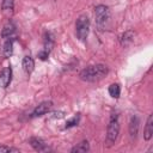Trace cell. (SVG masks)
Listing matches in <instances>:
<instances>
[{"label":"cell","instance_id":"cell-1","mask_svg":"<svg viewBox=\"0 0 153 153\" xmlns=\"http://www.w3.org/2000/svg\"><path fill=\"white\" fill-rule=\"evenodd\" d=\"M108 73H109V68L105 65L97 63V65H92V66H88V67L84 68L79 73V76L84 81L96 82V81L102 80Z\"/></svg>","mask_w":153,"mask_h":153},{"label":"cell","instance_id":"cell-2","mask_svg":"<svg viewBox=\"0 0 153 153\" xmlns=\"http://www.w3.org/2000/svg\"><path fill=\"white\" fill-rule=\"evenodd\" d=\"M120 134V118L118 114L112 112L109 118V124L106 128V139H105V147H111L115 145Z\"/></svg>","mask_w":153,"mask_h":153},{"label":"cell","instance_id":"cell-3","mask_svg":"<svg viewBox=\"0 0 153 153\" xmlns=\"http://www.w3.org/2000/svg\"><path fill=\"white\" fill-rule=\"evenodd\" d=\"M88 32H90V19H88L87 16L81 14V16L78 17V19L75 22V33H76V37L81 42H85L87 36H88Z\"/></svg>","mask_w":153,"mask_h":153},{"label":"cell","instance_id":"cell-4","mask_svg":"<svg viewBox=\"0 0 153 153\" xmlns=\"http://www.w3.org/2000/svg\"><path fill=\"white\" fill-rule=\"evenodd\" d=\"M94 18L96 23L99 26H104L110 19V10L105 5H98L94 7Z\"/></svg>","mask_w":153,"mask_h":153},{"label":"cell","instance_id":"cell-5","mask_svg":"<svg viewBox=\"0 0 153 153\" xmlns=\"http://www.w3.org/2000/svg\"><path fill=\"white\" fill-rule=\"evenodd\" d=\"M53 108V103L50 100H45V102H42L39 103L33 110L32 112L30 114V117L31 118H35V117H39V116H43L45 114H48Z\"/></svg>","mask_w":153,"mask_h":153},{"label":"cell","instance_id":"cell-6","mask_svg":"<svg viewBox=\"0 0 153 153\" xmlns=\"http://www.w3.org/2000/svg\"><path fill=\"white\" fill-rule=\"evenodd\" d=\"M12 80V68L11 67H5L0 72V87L6 88Z\"/></svg>","mask_w":153,"mask_h":153},{"label":"cell","instance_id":"cell-7","mask_svg":"<svg viewBox=\"0 0 153 153\" xmlns=\"http://www.w3.org/2000/svg\"><path fill=\"white\" fill-rule=\"evenodd\" d=\"M29 142H30L31 147L37 152H48V151H50V147L41 137H31Z\"/></svg>","mask_w":153,"mask_h":153},{"label":"cell","instance_id":"cell-8","mask_svg":"<svg viewBox=\"0 0 153 153\" xmlns=\"http://www.w3.org/2000/svg\"><path fill=\"white\" fill-rule=\"evenodd\" d=\"M140 128V118L137 115H133L129 121V135L131 137H136Z\"/></svg>","mask_w":153,"mask_h":153},{"label":"cell","instance_id":"cell-9","mask_svg":"<svg viewBox=\"0 0 153 153\" xmlns=\"http://www.w3.org/2000/svg\"><path fill=\"white\" fill-rule=\"evenodd\" d=\"M14 11V1L13 0H1V12L7 18L12 17Z\"/></svg>","mask_w":153,"mask_h":153},{"label":"cell","instance_id":"cell-10","mask_svg":"<svg viewBox=\"0 0 153 153\" xmlns=\"http://www.w3.org/2000/svg\"><path fill=\"white\" fill-rule=\"evenodd\" d=\"M13 38L11 37V38H7L6 41H5V43L2 44V49H1V56L4 57V59H7V57H10L11 55H12V53H13Z\"/></svg>","mask_w":153,"mask_h":153},{"label":"cell","instance_id":"cell-11","mask_svg":"<svg viewBox=\"0 0 153 153\" xmlns=\"http://www.w3.org/2000/svg\"><path fill=\"white\" fill-rule=\"evenodd\" d=\"M153 136V115H149L146 122L145 127V133H143V139L146 141H149Z\"/></svg>","mask_w":153,"mask_h":153},{"label":"cell","instance_id":"cell-12","mask_svg":"<svg viewBox=\"0 0 153 153\" xmlns=\"http://www.w3.org/2000/svg\"><path fill=\"white\" fill-rule=\"evenodd\" d=\"M22 67L23 69L25 71V73L27 74H31L33 68H35V61L31 56H24L23 57V61H22Z\"/></svg>","mask_w":153,"mask_h":153},{"label":"cell","instance_id":"cell-13","mask_svg":"<svg viewBox=\"0 0 153 153\" xmlns=\"http://www.w3.org/2000/svg\"><path fill=\"white\" fill-rule=\"evenodd\" d=\"M133 41H134V31H131V30H128L120 36V43L122 47L129 45Z\"/></svg>","mask_w":153,"mask_h":153},{"label":"cell","instance_id":"cell-14","mask_svg":"<svg viewBox=\"0 0 153 153\" xmlns=\"http://www.w3.org/2000/svg\"><path fill=\"white\" fill-rule=\"evenodd\" d=\"M14 32H16V26H14V24H13L12 22H8V23L5 24V26H4L2 31H1V37H2V38H6V39H7V38H11Z\"/></svg>","mask_w":153,"mask_h":153},{"label":"cell","instance_id":"cell-15","mask_svg":"<svg viewBox=\"0 0 153 153\" xmlns=\"http://www.w3.org/2000/svg\"><path fill=\"white\" fill-rule=\"evenodd\" d=\"M90 151V143L87 140H82L81 142H79L76 146H74L71 152L72 153H86Z\"/></svg>","mask_w":153,"mask_h":153},{"label":"cell","instance_id":"cell-16","mask_svg":"<svg viewBox=\"0 0 153 153\" xmlns=\"http://www.w3.org/2000/svg\"><path fill=\"white\" fill-rule=\"evenodd\" d=\"M43 44H44V49L48 50V51L53 48V45H54V38H53V36H51L50 32H45V33H44Z\"/></svg>","mask_w":153,"mask_h":153},{"label":"cell","instance_id":"cell-17","mask_svg":"<svg viewBox=\"0 0 153 153\" xmlns=\"http://www.w3.org/2000/svg\"><path fill=\"white\" fill-rule=\"evenodd\" d=\"M109 94L112 98L117 99L120 97V94H121V87H120V85L118 84H111L109 86Z\"/></svg>","mask_w":153,"mask_h":153},{"label":"cell","instance_id":"cell-18","mask_svg":"<svg viewBox=\"0 0 153 153\" xmlns=\"http://www.w3.org/2000/svg\"><path fill=\"white\" fill-rule=\"evenodd\" d=\"M79 122H80V114H75L72 118H69V120L66 122L65 128H66V129H68V128L75 127V126H78V124H79Z\"/></svg>","mask_w":153,"mask_h":153},{"label":"cell","instance_id":"cell-19","mask_svg":"<svg viewBox=\"0 0 153 153\" xmlns=\"http://www.w3.org/2000/svg\"><path fill=\"white\" fill-rule=\"evenodd\" d=\"M1 152H20L18 148H13V147H8L5 145H0V153Z\"/></svg>","mask_w":153,"mask_h":153},{"label":"cell","instance_id":"cell-20","mask_svg":"<svg viewBox=\"0 0 153 153\" xmlns=\"http://www.w3.org/2000/svg\"><path fill=\"white\" fill-rule=\"evenodd\" d=\"M38 57L41 59V60H47L48 59V56H49V51L48 50H45V49H43V50H41V51H38Z\"/></svg>","mask_w":153,"mask_h":153}]
</instances>
